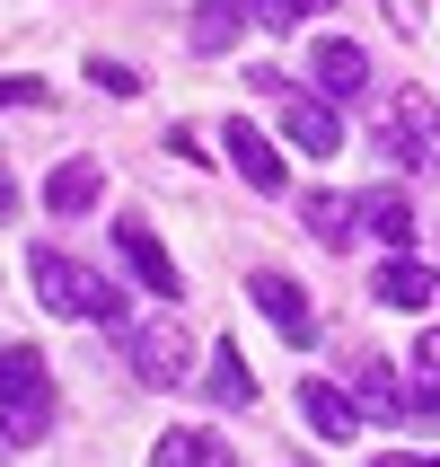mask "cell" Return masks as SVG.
<instances>
[{"label": "cell", "mask_w": 440, "mask_h": 467, "mask_svg": "<svg viewBox=\"0 0 440 467\" xmlns=\"http://www.w3.org/2000/svg\"><path fill=\"white\" fill-rule=\"evenodd\" d=\"M353 406H362V415H379V423H405V415H414V397L396 389L388 370H362V397H353Z\"/></svg>", "instance_id": "d6986e66"}, {"label": "cell", "mask_w": 440, "mask_h": 467, "mask_svg": "<svg viewBox=\"0 0 440 467\" xmlns=\"http://www.w3.org/2000/svg\"><path fill=\"white\" fill-rule=\"evenodd\" d=\"M220 141H230V168H238L247 185H256V194H282V159H273V141H264V132L247 124V115H238V124L220 132Z\"/></svg>", "instance_id": "ba28073f"}, {"label": "cell", "mask_w": 440, "mask_h": 467, "mask_svg": "<svg viewBox=\"0 0 440 467\" xmlns=\"http://www.w3.org/2000/svg\"><path fill=\"white\" fill-rule=\"evenodd\" d=\"M9 212H18V185H9V168H0V221H9Z\"/></svg>", "instance_id": "cb8c5ba5"}, {"label": "cell", "mask_w": 440, "mask_h": 467, "mask_svg": "<svg viewBox=\"0 0 440 467\" xmlns=\"http://www.w3.org/2000/svg\"><path fill=\"white\" fill-rule=\"evenodd\" d=\"M150 467H238V459H230V441H220V432H203V423H177V432H159Z\"/></svg>", "instance_id": "30bf717a"}, {"label": "cell", "mask_w": 440, "mask_h": 467, "mask_svg": "<svg viewBox=\"0 0 440 467\" xmlns=\"http://www.w3.org/2000/svg\"><path fill=\"white\" fill-rule=\"evenodd\" d=\"M26 98H45V79H0V115H9V106H26Z\"/></svg>", "instance_id": "603a6c76"}, {"label": "cell", "mask_w": 440, "mask_h": 467, "mask_svg": "<svg viewBox=\"0 0 440 467\" xmlns=\"http://www.w3.org/2000/svg\"><path fill=\"white\" fill-rule=\"evenodd\" d=\"M300 423L326 432V441H353V432H362V406H353L335 379H309V389H300Z\"/></svg>", "instance_id": "9c48e42d"}, {"label": "cell", "mask_w": 440, "mask_h": 467, "mask_svg": "<svg viewBox=\"0 0 440 467\" xmlns=\"http://www.w3.org/2000/svg\"><path fill=\"white\" fill-rule=\"evenodd\" d=\"M247 300H256L273 327H282V344H317V317H309V291L291 283V274H247Z\"/></svg>", "instance_id": "8992f818"}, {"label": "cell", "mask_w": 440, "mask_h": 467, "mask_svg": "<svg viewBox=\"0 0 440 467\" xmlns=\"http://www.w3.org/2000/svg\"><path fill=\"white\" fill-rule=\"evenodd\" d=\"M247 88L282 106V132H291V141H300V150H309V159L343 150V115H335V106H326V98H300V88H291L282 71H256V79H247Z\"/></svg>", "instance_id": "3957f363"}, {"label": "cell", "mask_w": 440, "mask_h": 467, "mask_svg": "<svg viewBox=\"0 0 440 467\" xmlns=\"http://www.w3.org/2000/svg\"><path fill=\"white\" fill-rule=\"evenodd\" d=\"M362 230H370V238H388V247H405V238H414V212H405V194H388V185H379V194H362Z\"/></svg>", "instance_id": "e0dca14e"}, {"label": "cell", "mask_w": 440, "mask_h": 467, "mask_svg": "<svg viewBox=\"0 0 440 467\" xmlns=\"http://www.w3.org/2000/svg\"><path fill=\"white\" fill-rule=\"evenodd\" d=\"M88 79H97L106 98H132V88H141V71H132V62H106V53L88 62Z\"/></svg>", "instance_id": "ffe728a7"}, {"label": "cell", "mask_w": 440, "mask_h": 467, "mask_svg": "<svg viewBox=\"0 0 440 467\" xmlns=\"http://www.w3.org/2000/svg\"><path fill=\"white\" fill-rule=\"evenodd\" d=\"M26 283H36V300L53 317H106V327H124V291L106 283V274H88V265H71L62 247H36L26 256Z\"/></svg>", "instance_id": "6da1fadb"}, {"label": "cell", "mask_w": 440, "mask_h": 467, "mask_svg": "<svg viewBox=\"0 0 440 467\" xmlns=\"http://www.w3.org/2000/svg\"><path fill=\"white\" fill-rule=\"evenodd\" d=\"M388 467H405V459H388Z\"/></svg>", "instance_id": "484cf974"}, {"label": "cell", "mask_w": 440, "mask_h": 467, "mask_svg": "<svg viewBox=\"0 0 440 467\" xmlns=\"http://www.w3.org/2000/svg\"><path fill=\"white\" fill-rule=\"evenodd\" d=\"M414 467H440V459H414Z\"/></svg>", "instance_id": "d4e9b609"}, {"label": "cell", "mask_w": 440, "mask_h": 467, "mask_svg": "<svg viewBox=\"0 0 440 467\" xmlns=\"http://www.w3.org/2000/svg\"><path fill=\"white\" fill-rule=\"evenodd\" d=\"M185 370H194V344H185V317H150V327H132V379L141 389H177Z\"/></svg>", "instance_id": "277c9868"}, {"label": "cell", "mask_w": 440, "mask_h": 467, "mask_svg": "<svg viewBox=\"0 0 440 467\" xmlns=\"http://www.w3.org/2000/svg\"><path fill=\"white\" fill-rule=\"evenodd\" d=\"M97 185H106V177L88 168V159H62V168H53V185H45V203L71 221V212H88V203H97Z\"/></svg>", "instance_id": "2e32d148"}, {"label": "cell", "mask_w": 440, "mask_h": 467, "mask_svg": "<svg viewBox=\"0 0 440 467\" xmlns=\"http://www.w3.org/2000/svg\"><path fill=\"white\" fill-rule=\"evenodd\" d=\"M379 9H388L396 36H423V9H432V0H379Z\"/></svg>", "instance_id": "7402d4cb"}, {"label": "cell", "mask_w": 440, "mask_h": 467, "mask_svg": "<svg viewBox=\"0 0 440 467\" xmlns=\"http://www.w3.org/2000/svg\"><path fill=\"white\" fill-rule=\"evenodd\" d=\"M203 389H211V406H256V370H247V353H238V344H220V353H211Z\"/></svg>", "instance_id": "5bb4252c"}, {"label": "cell", "mask_w": 440, "mask_h": 467, "mask_svg": "<svg viewBox=\"0 0 440 467\" xmlns=\"http://www.w3.org/2000/svg\"><path fill=\"white\" fill-rule=\"evenodd\" d=\"M238 36H247V0H194V18H185L194 53H230Z\"/></svg>", "instance_id": "7c38bea8"}, {"label": "cell", "mask_w": 440, "mask_h": 467, "mask_svg": "<svg viewBox=\"0 0 440 467\" xmlns=\"http://www.w3.org/2000/svg\"><path fill=\"white\" fill-rule=\"evenodd\" d=\"M300 221H309V238H326V247H353L362 203H343V194H309V203H300Z\"/></svg>", "instance_id": "9a60e30c"}, {"label": "cell", "mask_w": 440, "mask_h": 467, "mask_svg": "<svg viewBox=\"0 0 440 467\" xmlns=\"http://www.w3.org/2000/svg\"><path fill=\"white\" fill-rule=\"evenodd\" d=\"M379 150H396V159H414V168L440 177V98L405 88V98L388 106V124H379Z\"/></svg>", "instance_id": "5b68a950"}, {"label": "cell", "mask_w": 440, "mask_h": 467, "mask_svg": "<svg viewBox=\"0 0 440 467\" xmlns=\"http://www.w3.org/2000/svg\"><path fill=\"white\" fill-rule=\"evenodd\" d=\"M256 18H273V26H300V18H326V0H256Z\"/></svg>", "instance_id": "44dd1931"}, {"label": "cell", "mask_w": 440, "mask_h": 467, "mask_svg": "<svg viewBox=\"0 0 440 467\" xmlns=\"http://www.w3.org/2000/svg\"><path fill=\"white\" fill-rule=\"evenodd\" d=\"M115 247H124V265H132V274H141V283L159 291V300H177V256L159 247V230L141 221V212H124V221H115Z\"/></svg>", "instance_id": "52a82bcc"}, {"label": "cell", "mask_w": 440, "mask_h": 467, "mask_svg": "<svg viewBox=\"0 0 440 467\" xmlns=\"http://www.w3.org/2000/svg\"><path fill=\"white\" fill-rule=\"evenodd\" d=\"M45 423H53V379L36 362V344H0V441L26 450L45 441Z\"/></svg>", "instance_id": "7a4b0ae2"}, {"label": "cell", "mask_w": 440, "mask_h": 467, "mask_svg": "<svg viewBox=\"0 0 440 467\" xmlns=\"http://www.w3.org/2000/svg\"><path fill=\"white\" fill-rule=\"evenodd\" d=\"M317 88H326V98H362L370 88V53L353 45V36H326V45H317Z\"/></svg>", "instance_id": "8fae6325"}, {"label": "cell", "mask_w": 440, "mask_h": 467, "mask_svg": "<svg viewBox=\"0 0 440 467\" xmlns=\"http://www.w3.org/2000/svg\"><path fill=\"white\" fill-rule=\"evenodd\" d=\"M414 370H423V389H414V415H405V423H423V432H432V423H440V327L414 344Z\"/></svg>", "instance_id": "ac0fdd59"}, {"label": "cell", "mask_w": 440, "mask_h": 467, "mask_svg": "<svg viewBox=\"0 0 440 467\" xmlns=\"http://www.w3.org/2000/svg\"><path fill=\"white\" fill-rule=\"evenodd\" d=\"M370 291H379L388 309H423V300H432V265H414V256H388L379 274H370Z\"/></svg>", "instance_id": "4fadbf2b"}]
</instances>
